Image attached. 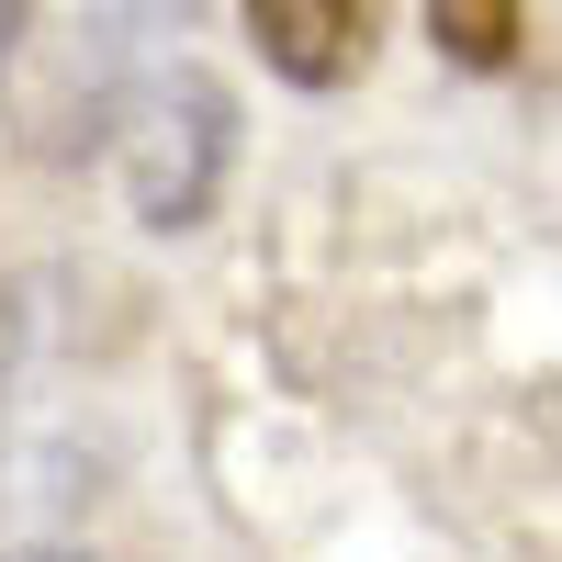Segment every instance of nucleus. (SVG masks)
Listing matches in <instances>:
<instances>
[{
  "mask_svg": "<svg viewBox=\"0 0 562 562\" xmlns=\"http://www.w3.org/2000/svg\"><path fill=\"white\" fill-rule=\"evenodd\" d=\"M225 169H237V90L214 68H158L135 102L113 113V180H124V214L180 237L203 225Z\"/></svg>",
  "mask_w": 562,
  "mask_h": 562,
  "instance_id": "obj_1",
  "label": "nucleus"
},
{
  "mask_svg": "<svg viewBox=\"0 0 562 562\" xmlns=\"http://www.w3.org/2000/svg\"><path fill=\"white\" fill-rule=\"evenodd\" d=\"M248 34L293 90H338V79L371 68V12L360 0H248Z\"/></svg>",
  "mask_w": 562,
  "mask_h": 562,
  "instance_id": "obj_2",
  "label": "nucleus"
},
{
  "mask_svg": "<svg viewBox=\"0 0 562 562\" xmlns=\"http://www.w3.org/2000/svg\"><path fill=\"white\" fill-rule=\"evenodd\" d=\"M428 34L450 45V57H473V68H495L506 45H518V12H506V0H439V12H428Z\"/></svg>",
  "mask_w": 562,
  "mask_h": 562,
  "instance_id": "obj_3",
  "label": "nucleus"
},
{
  "mask_svg": "<svg viewBox=\"0 0 562 562\" xmlns=\"http://www.w3.org/2000/svg\"><path fill=\"white\" fill-rule=\"evenodd\" d=\"M0 394H12V304H0Z\"/></svg>",
  "mask_w": 562,
  "mask_h": 562,
  "instance_id": "obj_4",
  "label": "nucleus"
},
{
  "mask_svg": "<svg viewBox=\"0 0 562 562\" xmlns=\"http://www.w3.org/2000/svg\"><path fill=\"white\" fill-rule=\"evenodd\" d=\"M0 562H90V551H0Z\"/></svg>",
  "mask_w": 562,
  "mask_h": 562,
  "instance_id": "obj_5",
  "label": "nucleus"
}]
</instances>
